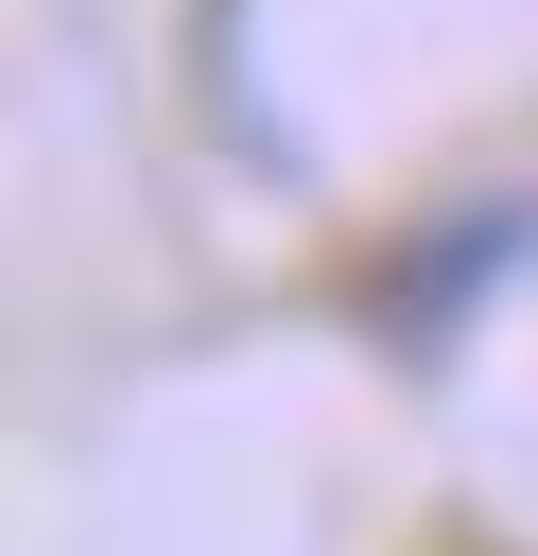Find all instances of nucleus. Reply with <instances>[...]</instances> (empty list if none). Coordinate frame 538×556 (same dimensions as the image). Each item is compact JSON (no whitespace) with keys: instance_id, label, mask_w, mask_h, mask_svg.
Wrapping results in <instances>:
<instances>
[{"instance_id":"nucleus-1","label":"nucleus","mask_w":538,"mask_h":556,"mask_svg":"<svg viewBox=\"0 0 538 556\" xmlns=\"http://www.w3.org/2000/svg\"><path fill=\"white\" fill-rule=\"evenodd\" d=\"M521 261H538V191H451L434 226H399V243L364 261V330H382L399 365H451L469 313H486Z\"/></svg>"}]
</instances>
